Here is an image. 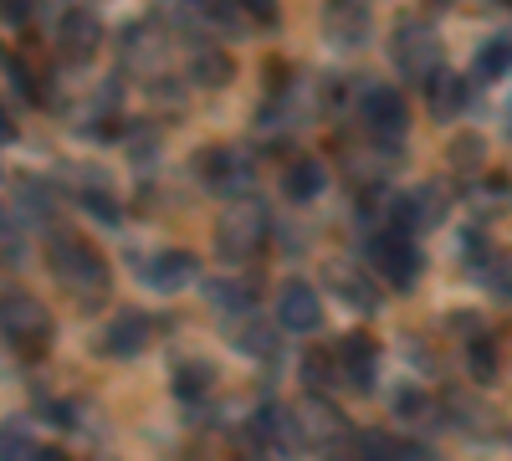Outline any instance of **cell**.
<instances>
[{"mask_svg":"<svg viewBox=\"0 0 512 461\" xmlns=\"http://www.w3.org/2000/svg\"><path fill=\"white\" fill-rule=\"evenodd\" d=\"M47 262H52V277L72 292L77 303H88V308L103 303V292H108V262L82 236H57Z\"/></svg>","mask_w":512,"mask_h":461,"instance_id":"obj_1","label":"cell"},{"mask_svg":"<svg viewBox=\"0 0 512 461\" xmlns=\"http://www.w3.org/2000/svg\"><path fill=\"white\" fill-rule=\"evenodd\" d=\"M0 333H6L11 349H21L31 359V354H41L52 344V313L41 308L31 292L6 287V292H0Z\"/></svg>","mask_w":512,"mask_h":461,"instance_id":"obj_2","label":"cell"},{"mask_svg":"<svg viewBox=\"0 0 512 461\" xmlns=\"http://www.w3.org/2000/svg\"><path fill=\"white\" fill-rule=\"evenodd\" d=\"M267 231H272L267 205L241 200V205H231V211L221 216V226H216V251H221V257H231V262H246V257H256V251L267 246Z\"/></svg>","mask_w":512,"mask_h":461,"instance_id":"obj_3","label":"cell"},{"mask_svg":"<svg viewBox=\"0 0 512 461\" xmlns=\"http://www.w3.org/2000/svg\"><path fill=\"white\" fill-rule=\"evenodd\" d=\"M395 67L410 82H436V72H441V36L425 21H400L395 26Z\"/></svg>","mask_w":512,"mask_h":461,"instance_id":"obj_4","label":"cell"},{"mask_svg":"<svg viewBox=\"0 0 512 461\" xmlns=\"http://www.w3.org/2000/svg\"><path fill=\"white\" fill-rule=\"evenodd\" d=\"M369 262L384 272V282L390 287H415L420 277V246H415V231H384L369 241Z\"/></svg>","mask_w":512,"mask_h":461,"instance_id":"obj_5","label":"cell"},{"mask_svg":"<svg viewBox=\"0 0 512 461\" xmlns=\"http://www.w3.org/2000/svg\"><path fill=\"white\" fill-rule=\"evenodd\" d=\"M359 113H364V129L379 134V139H395V134L405 129V118H410L400 88H384V82H369V88H364Z\"/></svg>","mask_w":512,"mask_h":461,"instance_id":"obj_6","label":"cell"},{"mask_svg":"<svg viewBox=\"0 0 512 461\" xmlns=\"http://www.w3.org/2000/svg\"><path fill=\"white\" fill-rule=\"evenodd\" d=\"M323 36L333 47H359L369 36V6L364 0H323Z\"/></svg>","mask_w":512,"mask_h":461,"instance_id":"obj_7","label":"cell"},{"mask_svg":"<svg viewBox=\"0 0 512 461\" xmlns=\"http://www.w3.org/2000/svg\"><path fill=\"white\" fill-rule=\"evenodd\" d=\"M277 323L287 333H313L323 323V303H318V292L308 282H287L277 292Z\"/></svg>","mask_w":512,"mask_h":461,"instance_id":"obj_8","label":"cell"},{"mask_svg":"<svg viewBox=\"0 0 512 461\" xmlns=\"http://www.w3.org/2000/svg\"><path fill=\"white\" fill-rule=\"evenodd\" d=\"M195 170H200V180L210 190H241V185H251V159L241 149H205L195 159Z\"/></svg>","mask_w":512,"mask_h":461,"instance_id":"obj_9","label":"cell"},{"mask_svg":"<svg viewBox=\"0 0 512 461\" xmlns=\"http://www.w3.org/2000/svg\"><path fill=\"white\" fill-rule=\"evenodd\" d=\"M149 333H154V318L128 308V313H118V318L108 323V333H103V354H113V359H134V354L149 349Z\"/></svg>","mask_w":512,"mask_h":461,"instance_id":"obj_10","label":"cell"},{"mask_svg":"<svg viewBox=\"0 0 512 461\" xmlns=\"http://www.w3.org/2000/svg\"><path fill=\"white\" fill-rule=\"evenodd\" d=\"M338 369H344V380L354 390H374V369H379V349L369 333H349L344 344H338Z\"/></svg>","mask_w":512,"mask_h":461,"instance_id":"obj_11","label":"cell"},{"mask_svg":"<svg viewBox=\"0 0 512 461\" xmlns=\"http://www.w3.org/2000/svg\"><path fill=\"white\" fill-rule=\"evenodd\" d=\"M57 41H62V52H67V57H93V52H98V41H103V21H98L88 6H72V11L62 16Z\"/></svg>","mask_w":512,"mask_h":461,"instance_id":"obj_12","label":"cell"},{"mask_svg":"<svg viewBox=\"0 0 512 461\" xmlns=\"http://www.w3.org/2000/svg\"><path fill=\"white\" fill-rule=\"evenodd\" d=\"M297 436H303L308 446H323V441H344V436H349V426H344V415H338L333 405L308 400L303 410H297Z\"/></svg>","mask_w":512,"mask_h":461,"instance_id":"obj_13","label":"cell"},{"mask_svg":"<svg viewBox=\"0 0 512 461\" xmlns=\"http://www.w3.org/2000/svg\"><path fill=\"white\" fill-rule=\"evenodd\" d=\"M195 257L190 251H159V257L144 267V277H149V287L154 292H180L185 282H195Z\"/></svg>","mask_w":512,"mask_h":461,"instance_id":"obj_14","label":"cell"},{"mask_svg":"<svg viewBox=\"0 0 512 461\" xmlns=\"http://www.w3.org/2000/svg\"><path fill=\"white\" fill-rule=\"evenodd\" d=\"M328 287H338V298H344L349 308H359V313H374L379 308V292H374V282L359 272V267H328Z\"/></svg>","mask_w":512,"mask_h":461,"instance_id":"obj_15","label":"cell"},{"mask_svg":"<svg viewBox=\"0 0 512 461\" xmlns=\"http://www.w3.org/2000/svg\"><path fill=\"white\" fill-rule=\"evenodd\" d=\"M190 77H195V88H231L236 67H231V57L221 47H205V52L190 57Z\"/></svg>","mask_w":512,"mask_h":461,"instance_id":"obj_16","label":"cell"},{"mask_svg":"<svg viewBox=\"0 0 512 461\" xmlns=\"http://www.w3.org/2000/svg\"><path fill=\"white\" fill-rule=\"evenodd\" d=\"M323 185H328V170H323L318 159H297V164H287V175H282L287 200H313Z\"/></svg>","mask_w":512,"mask_h":461,"instance_id":"obj_17","label":"cell"},{"mask_svg":"<svg viewBox=\"0 0 512 461\" xmlns=\"http://www.w3.org/2000/svg\"><path fill=\"white\" fill-rule=\"evenodd\" d=\"M461 108H466V82H461L456 72H451V77H446V72H436L431 113H436V118H451V113H461Z\"/></svg>","mask_w":512,"mask_h":461,"instance_id":"obj_18","label":"cell"},{"mask_svg":"<svg viewBox=\"0 0 512 461\" xmlns=\"http://www.w3.org/2000/svg\"><path fill=\"white\" fill-rule=\"evenodd\" d=\"M210 385H216V369L200 364V359H190V364L175 369V395H180V400H200Z\"/></svg>","mask_w":512,"mask_h":461,"instance_id":"obj_19","label":"cell"},{"mask_svg":"<svg viewBox=\"0 0 512 461\" xmlns=\"http://www.w3.org/2000/svg\"><path fill=\"white\" fill-rule=\"evenodd\" d=\"M512 67V36H492L477 52V77H502Z\"/></svg>","mask_w":512,"mask_h":461,"instance_id":"obj_20","label":"cell"},{"mask_svg":"<svg viewBox=\"0 0 512 461\" xmlns=\"http://www.w3.org/2000/svg\"><path fill=\"white\" fill-rule=\"evenodd\" d=\"M359 451H364V456H379V461H395V456H425L420 446H405V441H395V436H379V431L359 436Z\"/></svg>","mask_w":512,"mask_h":461,"instance_id":"obj_21","label":"cell"},{"mask_svg":"<svg viewBox=\"0 0 512 461\" xmlns=\"http://www.w3.org/2000/svg\"><path fill=\"white\" fill-rule=\"evenodd\" d=\"M82 211L98 216V221H108V226H118V221H123V216H118V200H113L103 185H88V190H82Z\"/></svg>","mask_w":512,"mask_h":461,"instance_id":"obj_22","label":"cell"},{"mask_svg":"<svg viewBox=\"0 0 512 461\" xmlns=\"http://www.w3.org/2000/svg\"><path fill=\"white\" fill-rule=\"evenodd\" d=\"M236 0H190V11L200 16V21H210V26H221V31H231L236 26Z\"/></svg>","mask_w":512,"mask_h":461,"instance_id":"obj_23","label":"cell"},{"mask_svg":"<svg viewBox=\"0 0 512 461\" xmlns=\"http://www.w3.org/2000/svg\"><path fill=\"white\" fill-rule=\"evenodd\" d=\"M0 257H6V262H26V236L11 221V211H0Z\"/></svg>","mask_w":512,"mask_h":461,"instance_id":"obj_24","label":"cell"},{"mask_svg":"<svg viewBox=\"0 0 512 461\" xmlns=\"http://www.w3.org/2000/svg\"><path fill=\"white\" fill-rule=\"evenodd\" d=\"M333 374H344V369H338V359H328L323 349H313V354L303 359V380H308L313 390H323V385L333 380Z\"/></svg>","mask_w":512,"mask_h":461,"instance_id":"obj_25","label":"cell"},{"mask_svg":"<svg viewBox=\"0 0 512 461\" xmlns=\"http://www.w3.org/2000/svg\"><path fill=\"white\" fill-rule=\"evenodd\" d=\"M0 456H16V461H26V456H41V451L31 446L26 426H6V431H0Z\"/></svg>","mask_w":512,"mask_h":461,"instance_id":"obj_26","label":"cell"},{"mask_svg":"<svg viewBox=\"0 0 512 461\" xmlns=\"http://www.w3.org/2000/svg\"><path fill=\"white\" fill-rule=\"evenodd\" d=\"M21 200H26V216H31V221H47V216H52V190H41L36 180L21 185Z\"/></svg>","mask_w":512,"mask_h":461,"instance_id":"obj_27","label":"cell"},{"mask_svg":"<svg viewBox=\"0 0 512 461\" xmlns=\"http://www.w3.org/2000/svg\"><path fill=\"white\" fill-rule=\"evenodd\" d=\"M272 333H267V323H246L241 333H236V349H251V354H272Z\"/></svg>","mask_w":512,"mask_h":461,"instance_id":"obj_28","label":"cell"},{"mask_svg":"<svg viewBox=\"0 0 512 461\" xmlns=\"http://www.w3.org/2000/svg\"><path fill=\"white\" fill-rule=\"evenodd\" d=\"M210 303H221V308H251V292H241L236 282H210Z\"/></svg>","mask_w":512,"mask_h":461,"instance_id":"obj_29","label":"cell"},{"mask_svg":"<svg viewBox=\"0 0 512 461\" xmlns=\"http://www.w3.org/2000/svg\"><path fill=\"white\" fill-rule=\"evenodd\" d=\"M472 374H477V380H492V374H497V349L487 339H472Z\"/></svg>","mask_w":512,"mask_h":461,"instance_id":"obj_30","label":"cell"},{"mask_svg":"<svg viewBox=\"0 0 512 461\" xmlns=\"http://www.w3.org/2000/svg\"><path fill=\"white\" fill-rule=\"evenodd\" d=\"M6 72H11V82H16V93H21V98H31V103L41 98V93H36V77H31V67H26L21 57H6Z\"/></svg>","mask_w":512,"mask_h":461,"instance_id":"obj_31","label":"cell"},{"mask_svg":"<svg viewBox=\"0 0 512 461\" xmlns=\"http://www.w3.org/2000/svg\"><path fill=\"white\" fill-rule=\"evenodd\" d=\"M236 11L251 16V21H262V26H272L277 21V0H236Z\"/></svg>","mask_w":512,"mask_h":461,"instance_id":"obj_32","label":"cell"},{"mask_svg":"<svg viewBox=\"0 0 512 461\" xmlns=\"http://www.w3.org/2000/svg\"><path fill=\"white\" fill-rule=\"evenodd\" d=\"M492 287H497V298H502V303H512V257H497V267H492Z\"/></svg>","mask_w":512,"mask_h":461,"instance_id":"obj_33","label":"cell"},{"mask_svg":"<svg viewBox=\"0 0 512 461\" xmlns=\"http://www.w3.org/2000/svg\"><path fill=\"white\" fill-rule=\"evenodd\" d=\"M31 6H36V0H0V21H11V26H21V21L31 16Z\"/></svg>","mask_w":512,"mask_h":461,"instance_id":"obj_34","label":"cell"},{"mask_svg":"<svg viewBox=\"0 0 512 461\" xmlns=\"http://www.w3.org/2000/svg\"><path fill=\"white\" fill-rule=\"evenodd\" d=\"M11 139H16V118L0 108V144H11Z\"/></svg>","mask_w":512,"mask_h":461,"instance_id":"obj_35","label":"cell"},{"mask_svg":"<svg viewBox=\"0 0 512 461\" xmlns=\"http://www.w3.org/2000/svg\"><path fill=\"white\" fill-rule=\"evenodd\" d=\"M431 6H451V0H431Z\"/></svg>","mask_w":512,"mask_h":461,"instance_id":"obj_36","label":"cell"},{"mask_svg":"<svg viewBox=\"0 0 512 461\" xmlns=\"http://www.w3.org/2000/svg\"><path fill=\"white\" fill-rule=\"evenodd\" d=\"M159 6H175V0H159Z\"/></svg>","mask_w":512,"mask_h":461,"instance_id":"obj_37","label":"cell"},{"mask_svg":"<svg viewBox=\"0 0 512 461\" xmlns=\"http://www.w3.org/2000/svg\"><path fill=\"white\" fill-rule=\"evenodd\" d=\"M507 129H512V113H507Z\"/></svg>","mask_w":512,"mask_h":461,"instance_id":"obj_38","label":"cell"}]
</instances>
